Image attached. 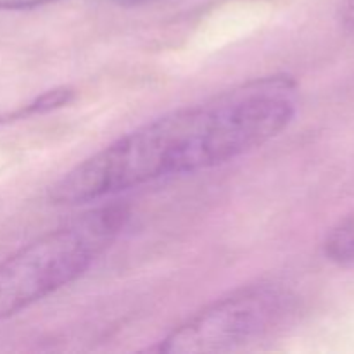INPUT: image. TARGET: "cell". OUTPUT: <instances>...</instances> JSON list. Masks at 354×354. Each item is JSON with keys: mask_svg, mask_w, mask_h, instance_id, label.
<instances>
[{"mask_svg": "<svg viewBox=\"0 0 354 354\" xmlns=\"http://www.w3.org/2000/svg\"><path fill=\"white\" fill-rule=\"evenodd\" d=\"M294 83L268 78L149 121L69 169L50 187L59 206L93 203L166 176L230 162L279 137L296 116Z\"/></svg>", "mask_w": 354, "mask_h": 354, "instance_id": "1", "label": "cell"}, {"mask_svg": "<svg viewBox=\"0 0 354 354\" xmlns=\"http://www.w3.org/2000/svg\"><path fill=\"white\" fill-rule=\"evenodd\" d=\"M128 218L121 204L97 207L0 261V322L85 275L113 245Z\"/></svg>", "mask_w": 354, "mask_h": 354, "instance_id": "2", "label": "cell"}, {"mask_svg": "<svg viewBox=\"0 0 354 354\" xmlns=\"http://www.w3.org/2000/svg\"><path fill=\"white\" fill-rule=\"evenodd\" d=\"M292 301L287 290L272 283L244 287L187 318L154 351L207 354L245 348L275 332L292 311Z\"/></svg>", "mask_w": 354, "mask_h": 354, "instance_id": "3", "label": "cell"}, {"mask_svg": "<svg viewBox=\"0 0 354 354\" xmlns=\"http://www.w3.org/2000/svg\"><path fill=\"white\" fill-rule=\"evenodd\" d=\"M325 254L342 266H354V216L341 221L325 239Z\"/></svg>", "mask_w": 354, "mask_h": 354, "instance_id": "4", "label": "cell"}, {"mask_svg": "<svg viewBox=\"0 0 354 354\" xmlns=\"http://www.w3.org/2000/svg\"><path fill=\"white\" fill-rule=\"evenodd\" d=\"M57 2V0H0V9L2 10H23L35 9V7L47 6V3Z\"/></svg>", "mask_w": 354, "mask_h": 354, "instance_id": "5", "label": "cell"}, {"mask_svg": "<svg viewBox=\"0 0 354 354\" xmlns=\"http://www.w3.org/2000/svg\"><path fill=\"white\" fill-rule=\"evenodd\" d=\"M342 21H344V26L351 33H354V0H348L346 2L344 12H342Z\"/></svg>", "mask_w": 354, "mask_h": 354, "instance_id": "6", "label": "cell"}, {"mask_svg": "<svg viewBox=\"0 0 354 354\" xmlns=\"http://www.w3.org/2000/svg\"><path fill=\"white\" fill-rule=\"evenodd\" d=\"M113 2L123 7H135V6H144V3L156 2V0H113Z\"/></svg>", "mask_w": 354, "mask_h": 354, "instance_id": "7", "label": "cell"}]
</instances>
